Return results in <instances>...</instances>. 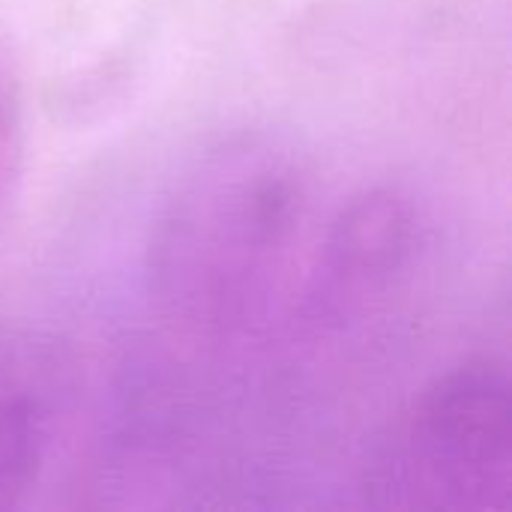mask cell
Here are the masks:
<instances>
[{"label":"cell","instance_id":"2","mask_svg":"<svg viewBox=\"0 0 512 512\" xmlns=\"http://www.w3.org/2000/svg\"><path fill=\"white\" fill-rule=\"evenodd\" d=\"M510 489V375L489 357L435 378L363 471L366 504L387 510H504Z\"/></svg>","mask_w":512,"mask_h":512},{"label":"cell","instance_id":"3","mask_svg":"<svg viewBox=\"0 0 512 512\" xmlns=\"http://www.w3.org/2000/svg\"><path fill=\"white\" fill-rule=\"evenodd\" d=\"M426 246L417 204L399 189H366L348 198L315 240L300 288L303 312L342 321L387 294Z\"/></svg>","mask_w":512,"mask_h":512},{"label":"cell","instance_id":"5","mask_svg":"<svg viewBox=\"0 0 512 512\" xmlns=\"http://www.w3.org/2000/svg\"><path fill=\"white\" fill-rule=\"evenodd\" d=\"M24 84L18 57L6 39H0V228L12 216L15 198L24 180Z\"/></svg>","mask_w":512,"mask_h":512},{"label":"cell","instance_id":"1","mask_svg":"<svg viewBox=\"0 0 512 512\" xmlns=\"http://www.w3.org/2000/svg\"><path fill=\"white\" fill-rule=\"evenodd\" d=\"M312 219L306 162L270 135L204 150L171 186L147 240V288L189 330L231 336L294 294Z\"/></svg>","mask_w":512,"mask_h":512},{"label":"cell","instance_id":"4","mask_svg":"<svg viewBox=\"0 0 512 512\" xmlns=\"http://www.w3.org/2000/svg\"><path fill=\"white\" fill-rule=\"evenodd\" d=\"M63 402V357L30 333L0 330V510L33 489Z\"/></svg>","mask_w":512,"mask_h":512}]
</instances>
